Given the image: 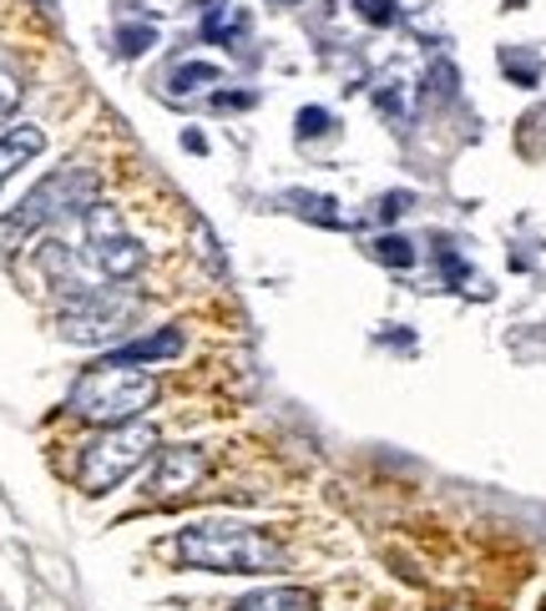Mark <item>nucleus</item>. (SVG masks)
<instances>
[{
	"mask_svg": "<svg viewBox=\"0 0 546 611\" xmlns=\"http://www.w3.org/2000/svg\"><path fill=\"white\" fill-rule=\"evenodd\" d=\"M178 556L198 571H233V577H263V571L289 567V551L269 531L228 526V521L188 526L178 536Z\"/></svg>",
	"mask_w": 546,
	"mask_h": 611,
	"instance_id": "1",
	"label": "nucleus"
},
{
	"mask_svg": "<svg viewBox=\"0 0 546 611\" xmlns=\"http://www.w3.org/2000/svg\"><path fill=\"white\" fill-rule=\"evenodd\" d=\"M158 399V379L148 369H136V364H122V359H107L97 369H87L71 385L67 395V409L77 419H91V425H132L142 409Z\"/></svg>",
	"mask_w": 546,
	"mask_h": 611,
	"instance_id": "2",
	"label": "nucleus"
},
{
	"mask_svg": "<svg viewBox=\"0 0 546 611\" xmlns=\"http://www.w3.org/2000/svg\"><path fill=\"white\" fill-rule=\"evenodd\" d=\"M97 177L87 167H61L26 193V203L16 207L11 217H0V243H11L16 233H36V227H51V223H67V217H87L97 207Z\"/></svg>",
	"mask_w": 546,
	"mask_h": 611,
	"instance_id": "3",
	"label": "nucleus"
},
{
	"mask_svg": "<svg viewBox=\"0 0 546 611\" xmlns=\"http://www.w3.org/2000/svg\"><path fill=\"white\" fill-rule=\"evenodd\" d=\"M158 450V430H152L148 419H132V425H112L102 430L97 440L81 450V465H77V486L91 490V496H102V490L122 486L132 476L136 465L148 460Z\"/></svg>",
	"mask_w": 546,
	"mask_h": 611,
	"instance_id": "4",
	"label": "nucleus"
},
{
	"mask_svg": "<svg viewBox=\"0 0 546 611\" xmlns=\"http://www.w3.org/2000/svg\"><path fill=\"white\" fill-rule=\"evenodd\" d=\"M77 258H81V278H87V288L122 284V278H132V273L148 268V248L117 223L112 207H91L87 213V248H81Z\"/></svg>",
	"mask_w": 546,
	"mask_h": 611,
	"instance_id": "5",
	"label": "nucleus"
},
{
	"mask_svg": "<svg viewBox=\"0 0 546 611\" xmlns=\"http://www.w3.org/2000/svg\"><path fill=\"white\" fill-rule=\"evenodd\" d=\"M132 318H136V298L107 284V288H91V294L71 298V308L61 314V334L77 344H102V339H117Z\"/></svg>",
	"mask_w": 546,
	"mask_h": 611,
	"instance_id": "6",
	"label": "nucleus"
},
{
	"mask_svg": "<svg viewBox=\"0 0 546 611\" xmlns=\"http://www.w3.org/2000/svg\"><path fill=\"white\" fill-rule=\"evenodd\" d=\"M203 476H208V455L198 450V445H172V450H162L158 465H152L148 496L172 500V496H182V490H193Z\"/></svg>",
	"mask_w": 546,
	"mask_h": 611,
	"instance_id": "7",
	"label": "nucleus"
},
{
	"mask_svg": "<svg viewBox=\"0 0 546 611\" xmlns=\"http://www.w3.org/2000/svg\"><path fill=\"white\" fill-rule=\"evenodd\" d=\"M41 147H46V132H41V126H16V132L0 136V187H6V182H11L16 172H21Z\"/></svg>",
	"mask_w": 546,
	"mask_h": 611,
	"instance_id": "8",
	"label": "nucleus"
},
{
	"mask_svg": "<svg viewBox=\"0 0 546 611\" xmlns=\"http://www.w3.org/2000/svg\"><path fill=\"white\" fill-rule=\"evenodd\" d=\"M182 354V334L178 328H162V334H148V339H132L112 354L122 364H158V359H178Z\"/></svg>",
	"mask_w": 546,
	"mask_h": 611,
	"instance_id": "9",
	"label": "nucleus"
},
{
	"mask_svg": "<svg viewBox=\"0 0 546 611\" xmlns=\"http://www.w3.org/2000/svg\"><path fill=\"white\" fill-rule=\"evenodd\" d=\"M249 31V16L233 11L228 0H203V35L208 41H233Z\"/></svg>",
	"mask_w": 546,
	"mask_h": 611,
	"instance_id": "10",
	"label": "nucleus"
},
{
	"mask_svg": "<svg viewBox=\"0 0 546 611\" xmlns=\"http://www.w3.org/2000/svg\"><path fill=\"white\" fill-rule=\"evenodd\" d=\"M239 611H314V597L304 587H273V591L249 597Z\"/></svg>",
	"mask_w": 546,
	"mask_h": 611,
	"instance_id": "11",
	"label": "nucleus"
},
{
	"mask_svg": "<svg viewBox=\"0 0 546 611\" xmlns=\"http://www.w3.org/2000/svg\"><path fill=\"white\" fill-rule=\"evenodd\" d=\"M148 45H158L152 26H127L122 31V57H136V51H148Z\"/></svg>",
	"mask_w": 546,
	"mask_h": 611,
	"instance_id": "12",
	"label": "nucleus"
},
{
	"mask_svg": "<svg viewBox=\"0 0 546 611\" xmlns=\"http://www.w3.org/2000/svg\"><path fill=\"white\" fill-rule=\"evenodd\" d=\"M16 106H21V81H16L11 71L0 67V122H6V116H11Z\"/></svg>",
	"mask_w": 546,
	"mask_h": 611,
	"instance_id": "13",
	"label": "nucleus"
},
{
	"mask_svg": "<svg viewBox=\"0 0 546 611\" xmlns=\"http://www.w3.org/2000/svg\"><path fill=\"white\" fill-rule=\"evenodd\" d=\"M193 81H223V71H218V67H182L178 77H172V86H178V91H198Z\"/></svg>",
	"mask_w": 546,
	"mask_h": 611,
	"instance_id": "14",
	"label": "nucleus"
},
{
	"mask_svg": "<svg viewBox=\"0 0 546 611\" xmlns=\"http://www.w3.org/2000/svg\"><path fill=\"white\" fill-rule=\"evenodd\" d=\"M380 258H390V263H410V253H405V243H400V238H385V243H380Z\"/></svg>",
	"mask_w": 546,
	"mask_h": 611,
	"instance_id": "15",
	"label": "nucleus"
},
{
	"mask_svg": "<svg viewBox=\"0 0 546 611\" xmlns=\"http://www.w3.org/2000/svg\"><path fill=\"white\" fill-rule=\"evenodd\" d=\"M360 11L370 16V21H390L395 11H385V0H360Z\"/></svg>",
	"mask_w": 546,
	"mask_h": 611,
	"instance_id": "16",
	"label": "nucleus"
},
{
	"mask_svg": "<svg viewBox=\"0 0 546 611\" xmlns=\"http://www.w3.org/2000/svg\"><path fill=\"white\" fill-rule=\"evenodd\" d=\"M299 122H304V126H299V132H324V122H330V116H324V112H304V116H299Z\"/></svg>",
	"mask_w": 546,
	"mask_h": 611,
	"instance_id": "17",
	"label": "nucleus"
}]
</instances>
